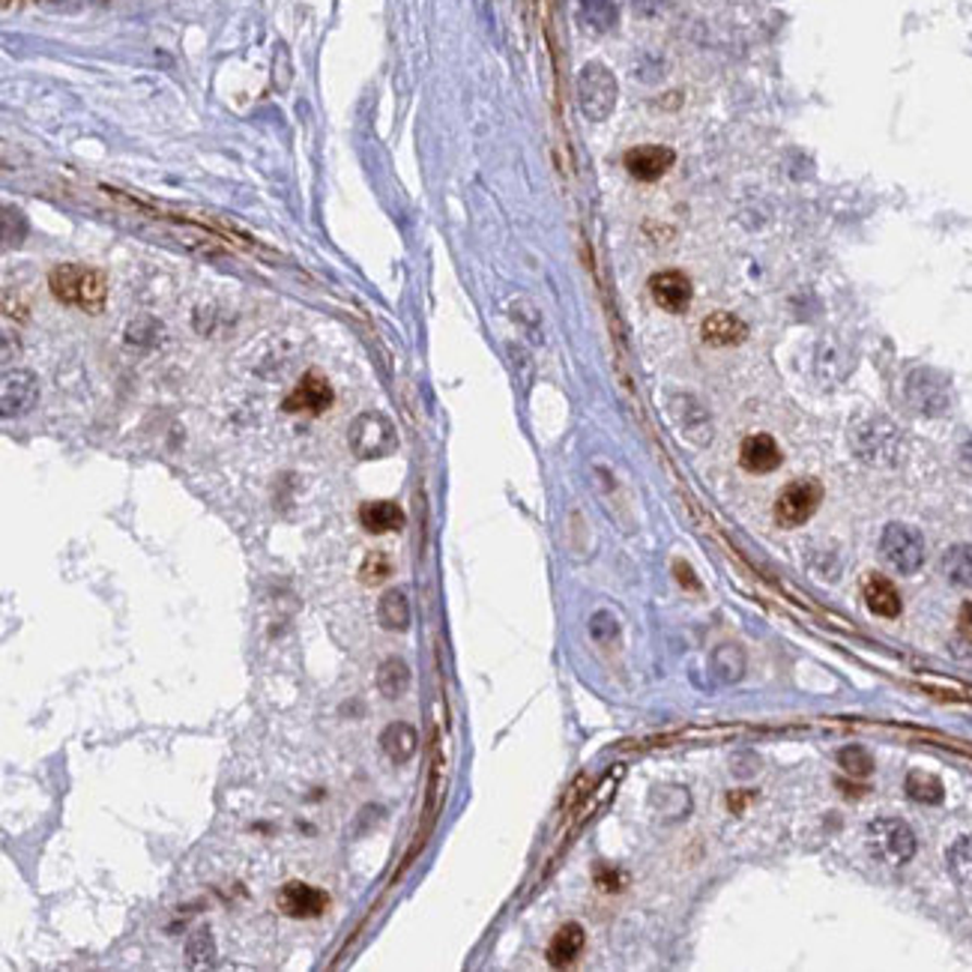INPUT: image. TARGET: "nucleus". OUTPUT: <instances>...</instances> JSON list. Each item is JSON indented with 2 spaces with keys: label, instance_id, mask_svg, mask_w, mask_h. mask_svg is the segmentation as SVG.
I'll return each mask as SVG.
<instances>
[{
  "label": "nucleus",
  "instance_id": "1a4fd4ad",
  "mask_svg": "<svg viewBox=\"0 0 972 972\" xmlns=\"http://www.w3.org/2000/svg\"><path fill=\"white\" fill-rule=\"evenodd\" d=\"M649 293H653V300H656L658 308H665L670 315H682L689 303H692V281L689 276L680 270H665V272H656L653 279H649Z\"/></svg>",
  "mask_w": 972,
  "mask_h": 972
},
{
  "label": "nucleus",
  "instance_id": "b1692460",
  "mask_svg": "<svg viewBox=\"0 0 972 972\" xmlns=\"http://www.w3.org/2000/svg\"><path fill=\"white\" fill-rule=\"evenodd\" d=\"M389 572H392L389 557L380 551L368 554L363 562V569H360V574H363V584H380L384 578H389Z\"/></svg>",
  "mask_w": 972,
  "mask_h": 972
},
{
  "label": "nucleus",
  "instance_id": "9b49d317",
  "mask_svg": "<svg viewBox=\"0 0 972 972\" xmlns=\"http://www.w3.org/2000/svg\"><path fill=\"white\" fill-rule=\"evenodd\" d=\"M332 404V387L327 384V377H320L317 372H308V375L296 384L291 396L284 399V411L288 413H324Z\"/></svg>",
  "mask_w": 972,
  "mask_h": 972
},
{
  "label": "nucleus",
  "instance_id": "f03ea898",
  "mask_svg": "<svg viewBox=\"0 0 972 972\" xmlns=\"http://www.w3.org/2000/svg\"><path fill=\"white\" fill-rule=\"evenodd\" d=\"M867 847L877 862L883 865L901 867L907 862H913L915 850H919V841H915V833L903 821H895V817H879L867 826Z\"/></svg>",
  "mask_w": 972,
  "mask_h": 972
},
{
  "label": "nucleus",
  "instance_id": "0eeeda50",
  "mask_svg": "<svg viewBox=\"0 0 972 972\" xmlns=\"http://www.w3.org/2000/svg\"><path fill=\"white\" fill-rule=\"evenodd\" d=\"M279 910L284 915H291V919H317V915H324L327 910V891H320L317 886H308V883H300V879H293V883H284L279 891Z\"/></svg>",
  "mask_w": 972,
  "mask_h": 972
},
{
  "label": "nucleus",
  "instance_id": "393cba45",
  "mask_svg": "<svg viewBox=\"0 0 972 972\" xmlns=\"http://www.w3.org/2000/svg\"><path fill=\"white\" fill-rule=\"evenodd\" d=\"M590 632H593V637L602 641V644H610V641L617 637V632H620V625H617V620L610 617L608 610H598L596 617H593V622H590Z\"/></svg>",
  "mask_w": 972,
  "mask_h": 972
},
{
  "label": "nucleus",
  "instance_id": "bb28decb",
  "mask_svg": "<svg viewBox=\"0 0 972 972\" xmlns=\"http://www.w3.org/2000/svg\"><path fill=\"white\" fill-rule=\"evenodd\" d=\"M961 629L972 637V602H967L961 608Z\"/></svg>",
  "mask_w": 972,
  "mask_h": 972
},
{
  "label": "nucleus",
  "instance_id": "39448f33",
  "mask_svg": "<svg viewBox=\"0 0 972 972\" xmlns=\"http://www.w3.org/2000/svg\"><path fill=\"white\" fill-rule=\"evenodd\" d=\"M348 444L356 452V458H384L389 452H396L399 446V434L392 428V422L384 416V413H363L360 420L351 425V434H348Z\"/></svg>",
  "mask_w": 972,
  "mask_h": 972
},
{
  "label": "nucleus",
  "instance_id": "f8f14e48",
  "mask_svg": "<svg viewBox=\"0 0 972 972\" xmlns=\"http://www.w3.org/2000/svg\"><path fill=\"white\" fill-rule=\"evenodd\" d=\"M781 461H785V455H781V449H778V444H775L769 434H751L749 440L742 444V449H739V464L749 470V473H757V476L778 470Z\"/></svg>",
  "mask_w": 972,
  "mask_h": 972
},
{
  "label": "nucleus",
  "instance_id": "4468645a",
  "mask_svg": "<svg viewBox=\"0 0 972 972\" xmlns=\"http://www.w3.org/2000/svg\"><path fill=\"white\" fill-rule=\"evenodd\" d=\"M701 336L703 341L713 344V348H730V344L745 341L749 329H745V324H742L737 315H730V312H715V315H709L703 320Z\"/></svg>",
  "mask_w": 972,
  "mask_h": 972
},
{
  "label": "nucleus",
  "instance_id": "423d86ee",
  "mask_svg": "<svg viewBox=\"0 0 972 972\" xmlns=\"http://www.w3.org/2000/svg\"><path fill=\"white\" fill-rule=\"evenodd\" d=\"M823 500V485L817 479H797L787 485L785 491L778 494L775 503V521L781 527H802Z\"/></svg>",
  "mask_w": 972,
  "mask_h": 972
},
{
  "label": "nucleus",
  "instance_id": "dca6fc26",
  "mask_svg": "<svg viewBox=\"0 0 972 972\" xmlns=\"http://www.w3.org/2000/svg\"><path fill=\"white\" fill-rule=\"evenodd\" d=\"M380 749L392 763H408L420 749V733L413 730L408 721H392V725L380 733Z\"/></svg>",
  "mask_w": 972,
  "mask_h": 972
},
{
  "label": "nucleus",
  "instance_id": "a211bd4d",
  "mask_svg": "<svg viewBox=\"0 0 972 972\" xmlns=\"http://www.w3.org/2000/svg\"><path fill=\"white\" fill-rule=\"evenodd\" d=\"M377 620L389 632H404L411 625V602L401 590H389L377 602Z\"/></svg>",
  "mask_w": 972,
  "mask_h": 972
},
{
  "label": "nucleus",
  "instance_id": "7ed1b4c3",
  "mask_svg": "<svg viewBox=\"0 0 972 972\" xmlns=\"http://www.w3.org/2000/svg\"><path fill=\"white\" fill-rule=\"evenodd\" d=\"M578 106L586 120H605L617 106V78L602 63H586L578 72Z\"/></svg>",
  "mask_w": 972,
  "mask_h": 972
},
{
  "label": "nucleus",
  "instance_id": "2eb2a0df",
  "mask_svg": "<svg viewBox=\"0 0 972 972\" xmlns=\"http://www.w3.org/2000/svg\"><path fill=\"white\" fill-rule=\"evenodd\" d=\"M586 934L578 922H566L548 943V963L551 967H569L578 961V955L584 951Z\"/></svg>",
  "mask_w": 972,
  "mask_h": 972
},
{
  "label": "nucleus",
  "instance_id": "4be33fe9",
  "mask_svg": "<svg viewBox=\"0 0 972 972\" xmlns=\"http://www.w3.org/2000/svg\"><path fill=\"white\" fill-rule=\"evenodd\" d=\"M581 19L596 34H605L617 24V3L613 0H581Z\"/></svg>",
  "mask_w": 972,
  "mask_h": 972
},
{
  "label": "nucleus",
  "instance_id": "aec40b11",
  "mask_svg": "<svg viewBox=\"0 0 972 972\" xmlns=\"http://www.w3.org/2000/svg\"><path fill=\"white\" fill-rule=\"evenodd\" d=\"M377 689L384 697L389 701H396L401 694L411 689V668H408V661H401V658H387L380 670H377Z\"/></svg>",
  "mask_w": 972,
  "mask_h": 972
},
{
  "label": "nucleus",
  "instance_id": "ddd939ff",
  "mask_svg": "<svg viewBox=\"0 0 972 972\" xmlns=\"http://www.w3.org/2000/svg\"><path fill=\"white\" fill-rule=\"evenodd\" d=\"M865 605L871 613H877L883 620H895V617H901L903 610L898 586L891 584L889 578H883V574H867Z\"/></svg>",
  "mask_w": 972,
  "mask_h": 972
},
{
  "label": "nucleus",
  "instance_id": "a878e982",
  "mask_svg": "<svg viewBox=\"0 0 972 972\" xmlns=\"http://www.w3.org/2000/svg\"><path fill=\"white\" fill-rule=\"evenodd\" d=\"M596 879H598V886H602V889H605V891L622 889V886H620V883H622L620 871H608V867H598Z\"/></svg>",
  "mask_w": 972,
  "mask_h": 972
},
{
  "label": "nucleus",
  "instance_id": "f257e3e1",
  "mask_svg": "<svg viewBox=\"0 0 972 972\" xmlns=\"http://www.w3.org/2000/svg\"><path fill=\"white\" fill-rule=\"evenodd\" d=\"M48 288L58 296L60 303L75 305L82 312H102L108 296L106 272L94 270V267H82V264H63L54 267L48 276Z\"/></svg>",
  "mask_w": 972,
  "mask_h": 972
},
{
  "label": "nucleus",
  "instance_id": "20e7f679",
  "mask_svg": "<svg viewBox=\"0 0 972 972\" xmlns=\"http://www.w3.org/2000/svg\"><path fill=\"white\" fill-rule=\"evenodd\" d=\"M879 557L898 574H915L925 566V539L910 524H889L879 536Z\"/></svg>",
  "mask_w": 972,
  "mask_h": 972
},
{
  "label": "nucleus",
  "instance_id": "412c9836",
  "mask_svg": "<svg viewBox=\"0 0 972 972\" xmlns=\"http://www.w3.org/2000/svg\"><path fill=\"white\" fill-rule=\"evenodd\" d=\"M903 790H907V797L915 799V802H922V805H939L943 797H946V790H943V781L934 778V775L927 773H910L907 775V781H903Z\"/></svg>",
  "mask_w": 972,
  "mask_h": 972
},
{
  "label": "nucleus",
  "instance_id": "5701e85b",
  "mask_svg": "<svg viewBox=\"0 0 972 972\" xmlns=\"http://www.w3.org/2000/svg\"><path fill=\"white\" fill-rule=\"evenodd\" d=\"M838 763L843 766V773L853 775V778H867V775L874 773V761H871V754L865 749H859V745H850V749H843L838 754Z\"/></svg>",
  "mask_w": 972,
  "mask_h": 972
},
{
  "label": "nucleus",
  "instance_id": "cd10ccee",
  "mask_svg": "<svg viewBox=\"0 0 972 972\" xmlns=\"http://www.w3.org/2000/svg\"><path fill=\"white\" fill-rule=\"evenodd\" d=\"M677 572H680V581L685 586H694V590H697V581H694V578H689V566H685V562H677Z\"/></svg>",
  "mask_w": 972,
  "mask_h": 972
},
{
  "label": "nucleus",
  "instance_id": "6ab92c4d",
  "mask_svg": "<svg viewBox=\"0 0 972 972\" xmlns=\"http://www.w3.org/2000/svg\"><path fill=\"white\" fill-rule=\"evenodd\" d=\"M943 574L951 586L972 590V545H951L943 554Z\"/></svg>",
  "mask_w": 972,
  "mask_h": 972
},
{
  "label": "nucleus",
  "instance_id": "f3484780",
  "mask_svg": "<svg viewBox=\"0 0 972 972\" xmlns=\"http://www.w3.org/2000/svg\"><path fill=\"white\" fill-rule=\"evenodd\" d=\"M360 524L368 533L380 536V533H392V530L404 527V512L392 500H372V503L360 506Z\"/></svg>",
  "mask_w": 972,
  "mask_h": 972
},
{
  "label": "nucleus",
  "instance_id": "6e6552de",
  "mask_svg": "<svg viewBox=\"0 0 972 972\" xmlns=\"http://www.w3.org/2000/svg\"><path fill=\"white\" fill-rule=\"evenodd\" d=\"M673 150L670 147H661V144H641V147H632L625 153V171L641 180V183H656L661 177L668 174L673 168Z\"/></svg>",
  "mask_w": 972,
  "mask_h": 972
},
{
  "label": "nucleus",
  "instance_id": "9d476101",
  "mask_svg": "<svg viewBox=\"0 0 972 972\" xmlns=\"http://www.w3.org/2000/svg\"><path fill=\"white\" fill-rule=\"evenodd\" d=\"M39 401V384L31 372H7L3 375V389H0V404H3V416L12 420V416H24V413L34 411V404Z\"/></svg>",
  "mask_w": 972,
  "mask_h": 972
}]
</instances>
